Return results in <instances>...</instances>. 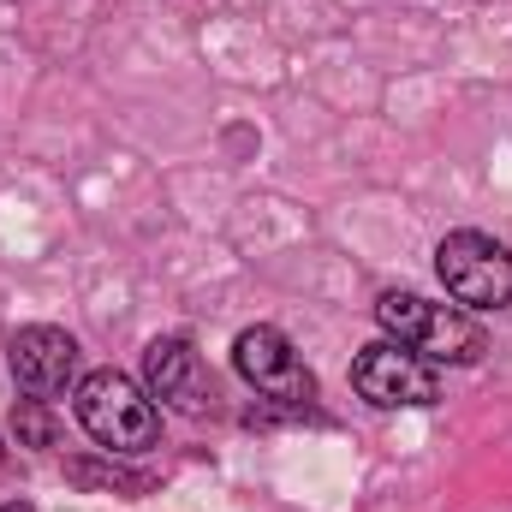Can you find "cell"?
<instances>
[{
  "mask_svg": "<svg viewBox=\"0 0 512 512\" xmlns=\"http://www.w3.org/2000/svg\"><path fill=\"white\" fill-rule=\"evenodd\" d=\"M78 423L108 447V453H143L161 435V411L143 387L120 370H96L78 382Z\"/></svg>",
  "mask_w": 512,
  "mask_h": 512,
  "instance_id": "2",
  "label": "cell"
},
{
  "mask_svg": "<svg viewBox=\"0 0 512 512\" xmlns=\"http://www.w3.org/2000/svg\"><path fill=\"white\" fill-rule=\"evenodd\" d=\"M435 268L447 280V292L471 310H507L512 304V251L495 245L489 233H447L441 251H435Z\"/></svg>",
  "mask_w": 512,
  "mask_h": 512,
  "instance_id": "3",
  "label": "cell"
},
{
  "mask_svg": "<svg viewBox=\"0 0 512 512\" xmlns=\"http://www.w3.org/2000/svg\"><path fill=\"white\" fill-rule=\"evenodd\" d=\"M66 477H72V483H84V489H120V495H143V489H149V477L120 471V465H90V459H72V465H66Z\"/></svg>",
  "mask_w": 512,
  "mask_h": 512,
  "instance_id": "8",
  "label": "cell"
},
{
  "mask_svg": "<svg viewBox=\"0 0 512 512\" xmlns=\"http://www.w3.org/2000/svg\"><path fill=\"white\" fill-rule=\"evenodd\" d=\"M143 382H149V399H167L173 411H209V399H215L209 364H203L197 346L179 340V334L149 340V352H143Z\"/></svg>",
  "mask_w": 512,
  "mask_h": 512,
  "instance_id": "7",
  "label": "cell"
},
{
  "mask_svg": "<svg viewBox=\"0 0 512 512\" xmlns=\"http://www.w3.org/2000/svg\"><path fill=\"white\" fill-rule=\"evenodd\" d=\"M233 364H239V376H245L256 393H268V399H286V405L316 399V376L304 370V358L292 352V340H286L280 328H245V334L233 340Z\"/></svg>",
  "mask_w": 512,
  "mask_h": 512,
  "instance_id": "5",
  "label": "cell"
},
{
  "mask_svg": "<svg viewBox=\"0 0 512 512\" xmlns=\"http://www.w3.org/2000/svg\"><path fill=\"white\" fill-rule=\"evenodd\" d=\"M0 465H6V453H0Z\"/></svg>",
  "mask_w": 512,
  "mask_h": 512,
  "instance_id": "11",
  "label": "cell"
},
{
  "mask_svg": "<svg viewBox=\"0 0 512 512\" xmlns=\"http://www.w3.org/2000/svg\"><path fill=\"white\" fill-rule=\"evenodd\" d=\"M352 387L382 405V411H399V405H435L441 399V376L429 358H417L411 346L399 340H376L352 358Z\"/></svg>",
  "mask_w": 512,
  "mask_h": 512,
  "instance_id": "4",
  "label": "cell"
},
{
  "mask_svg": "<svg viewBox=\"0 0 512 512\" xmlns=\"http://www.w3.org/2000/svg\"><path fill=\"white\" fill-rule=\"evenodd\" d=\"M12 423H18V441L24 447H54V417H48V399H18V411H12Z\"/></svg>",
  "mask_w": 512,
  "mask_h": 512,
  "instance_id": "9",
  "label": "cell"
},
{
  "mask_svg": "<svg viewBox=\"0 0 512 512\" xmlns=\"http://www.w3.org/2000/svg\"><path fill=\"white\" fill-rule=\"evenodd\" d=\"M6 358H12L18 393H30V399H60L72 387V376H78V340L66 328H48V322L18 328L12 346H6Z\"/></svg>",
  "mask_w": 512,
  "mask_h": 512,
  "instance_id": "6",
  "label": "cell"
},
{
  "mask_svg": "<svg viewBox=\"0 0 512 512\" xmlns=\"http://www.w3.org/2000/svg\"><path fill=\"white\" fill-rule=\"evenodd\" d=\"M376 322L387 328V340L411 346L429 364H477L483 358V328L453 304H429L417 292H387V298H376Z\"/></svg>",
  "mask_w": 512,
  "mask_h": 512,
  "instance_id": "1",
  "label": "cell"
},
{
  "mask_svg": "<svg viewBox=\"0 0 512 512\" xmlns=\"http://www.w3.org/2000/svg\"><path fill=\"white\" fill-rule=\"evenodd\" d=\"M0 512H36V507H24V501H12V507H0Z\"/></svg>",
  "mask_w": 512,
  "mask_h": 512,
  "instance_id": "10",
  "label": "cell"
}]
</instances>
